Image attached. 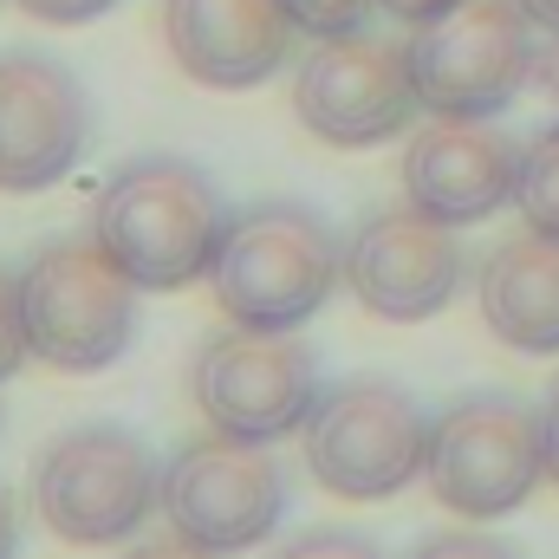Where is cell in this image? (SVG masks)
I'll list each match as a JSON object with an SVG mask.
<instances>
[{
  "instance_id": "cell-1",
  "label": "cell",
  "mask_w": 559,
  "mask_h": 559,
  "mask_svg": "<svg viewBox=\"0 0 559 559\" xmlns=\"http://www.w3.org/2000/svg\"><path fill=\"white\" fill-rule=\"evenodd\" d=\"M222 189L182 156H138L124 163L92 202V241L138 293H182L215 274L228 241Z\"/></svg>"
},
{
  "instance_id": "cell-2",
  "label": "cell",
  "mask_w": 559,
  "mask_h": 559,
  "mask_svg": "<svg viewBox=\"0 0 559 559\" xmlns=\"http://www.w3.org/2000/svg\"><path fill=\"white\" fill-rule=\"evenodd\" d=\"M345 280V248L299 202H254L228 222L215 254V306L248 332H299Z\"/></svg>"
},
{
  "instance_id": "cell-3",
  "label": "cell",
  "mask_w": 559,
  "mask_h": 559,
  "mask_svg": "<svg viewBox=\"0 0 559 559\" xmlns=\"http://www.w3.org/2000/svg\"><path fill=\"white\" fill-rule=\"evenodd\" d=\"M163 508V468L131 429L79 423L33 462V514L66 547H118Z\"/></svg>"
},
{
  "instance_id": "cell-4",
  "label": "cell",
  "mask_w": 559,
  "mask_h": 559,
  "mask_svg": "<svg viewBox=\"0 0 559 559\" xmlns=\"http://www.w3.org/2000/svg\"><path fill=\"white\" fill-rule=\"evenodd\" d=\"M423 481L462 521H501L547 481V411L521 397H462L429 423Z\"/></svg>"
},
{
  "instance_id": "cell-5",
  "label": "cell",
  "mask_w": 559,
  "mask_h": 559,
  "mask_svg": "<svg viewBox=\"0 0 559 559\" xmlns=\"http://www.w3.org/2000/svg\"><path fill=\"white\" fill-rule=\"evenodd\" d=\"M20 299H26L33 358L52 371H72V378L105 371L138 338V286L105 261L92 235L39 248L20 274Z\"/></svg>"
},
{
  "instance_id": "cell-6",
  "label": "cell",
  "mask_w": 559,
  "mask_h": 559,
  "mask_svg": "<svg viewBox=\"0 0 559 559\" xmlns=\"http://www.w3.org/2000/svg\"><path fill=\"white\" fill-rule=\"evenodd\" d=\"M306 468L325 495L338 501H391L411 488L429 455V417L411 404V391L384 378H352L332 384L299 429Z\"/></svg>"
},
{
  "instance_id": "cell-7",
  "label": "cell",
  "mask_w": 559,
  "mask_h": 559,
  "mask_svg": "<svg viewBox=\"0 0 559 559\" xmlns=\"http://www.w3.org/2000/svg\"><path fill=\"white\" fill-rule=\"evenodd\" d=\"M534 20L521 0H462L411 33L423 118H501L534 79Z\"/></svg>"
},
{
  "instance_id": "cell-8",
  "label": "cell",
  "mask_w": 559,
  "mask_h": 559,
  "mask_svg": "<svg viewBox=\"0 0 559 559\" xmlns=\"http://www.w3.org/2000/svg\"><path fill=\"white\" fill-rule=\"evenodd\" d=\"M189 397L215 436L235 442H280L293 429H306L312 404L325 397L319 384V358L293 338V332H248L228 325L215 332L195 365H189Z\"/></svg>"
},
{
  "instance_id": "cell-9",
  "label": "cell",
  "mask_w": 559,
  "mask_h": 559,
  "mask_svg": "<svg viewBox=\"0 0 559 559\" xmlns=\"http://www.w3.org/2000/svg\"><path fill=\"white\" fill-rule=\"evenodd\" d=\"M286 468L267 455V442H235V436H202L176 449L163 468V521L176 540L228 559L261 547L286 514Z\"/></svg>"
},
{
  "instance_id": "cell-10",
  "label": "cell",
  "mask_w": 559,
  "mask_h": 559,
  "mask_svg": "<svg viewBox=\"0 0 559 559\" xmlns=\"http://www.w3.org/2000/svg\"><path fill=\"white\" fill-rule=\"evenodd\" d=\"M423 111L411 46H391L378 33L312 39V52L293 72V118L332 150H378L404 138Z\"/></svg>"
},
{
  "instance_id": "cell-11",
  "label": "cell",
  "mask_w": 559,
  "mask_h": 559,
  "mask_svg": "<svg viewBox=\"0 0 559 559\" xmlns=\"http://www.w3.org/2000/svg\"><path fill=\"white\" fill-rule=\"evenodd\" d=\"M462 274H468V254H462L455 228L429 222L411 202L358 222V235L345 241V286H352V299L371 319H391V325L436 319L455 299Z\"/></svg>"
},
{
  "instance_id": "cell-12",
  "label": "cell",
  "mask_w": 559,
  "mask_h": 559,
  "mask_svg": "<svg viewBox=\"0 0 559 559\" xmlns=\"http://www.w3.org/2000/svg\"><path fill=\"white\" fill-rule=\"evenodd\" d=\"M92 143L85 85L46 52L0 59V195H39L79 169Z\"/></svg>"
},
{
  "instance_id": "cell-13",
  "label": "cell",
  "mask_w": 559,
  "mask_h": 559,
  "mask_svg": "<svg viewBox=\"0 0 559 559\" xmlns=\"http://www.w3.org/2000/svg\"><path fill=\"white\" fill-rule=\"evenodd\" d=\"M527 143L495 118H429L404 150V202L442 228L488 222L521 189Z\"/></svg>"
},
{
  "instance_id": "cell-14",
  "label": "cell",
  "mask_w": 559,
  "mask_h": 559,
  "mask_svg": "<svg viewBox=\"0 0 559 559\" xmlns=\"http://www.w3.org/2000/svg\"><path fill=\"white\" fill-rule=\"evenodd\" d=\"M293 20L280 0H163V46L182 79L209 92H254L293 52Z\"/></svg>"
},
{
  "instance_id": "cell-15",
  "label": "cell",
  "mask_w": 559,
  "mask_h": 559,
  "mask_svg": "<svg viewBox=\"0 0 559 559\" xmlns=\"http://www.w3.org/2000/svg\"><path fill=\"white\" fill-rule=\"evenodd\" d=\"M481 325L527 358H559V241L547 235H514L488 254L481 267Z\"/></svg>"
},
{
  "instance_id": "cell-16",
  "label": "cell",
  "mask_w": 559,
  "mask_h": 559,
  "mask_svg": "<svg viewBox=\"0 0 559 559\" xmlns=\"http://www.w3.org/2000/svg\"><path fill=\"white\" fill-rule=\"evenodd\" d=\"M514 209L534 235L559 241V124H547L540 138L527 143V163H521V189H514Z\"/></svg>"
},
{
  "instance_id": "cell-17",
  "label": "cell",
  "mask_w": 559,
  "mask_h": 559,
  "mask_svg": "<svg viewBox=\"0 0 559 559\" xmlns=\"http://www.w3.org/2000/svg\"><path fill=\"white\" fill-rule=\"evenodd\" d=\"M280 7H286V20H293L306 39H345V33L365 26V13H371L378 0H280Z\"/></svg>"
},
{
  "instance_id": "cell-18",
  "label": "cell",
  "mask_w": 559,
  "mask_h": 559,
  "mask_svg": "<svg viewBox=\"0 0 559 559\" xmlns=\"http://www.w3.org/2000/svg\"><path fill=\"white\" fill-rule=\"evenodd\" d=\"M26 358H33V338H26V299H20V274H7V267H0V378H13Z\"/></svg>"
},
{
  "instance_id": "cell-19",
  "label": "cell",
  "mask_w": 559,
  "mask_h": 559,
  "mask_svg": "<svg viewBox=\"0 0 559 559\" xmlns=\"http://www.w3.org/2000/svg\"><path fill=\"white\" fill-rule=\"evenodd\" d=\"M411 559H521L501 534H475V527H455V534H436L423 540Z\"/></svg>"
},
{
  "instance_id": "cell-20",
  "label": "cell",
  "mask_w": 559,
  "mask_h": 559,
  "mask_svg": "<svg viewBox=\"0 0 559 559\" xmlns=\"http://www.w3.org/2000/svg\"><path fill=\"white\" fill-rule=\"evenodd\" d=\"M274 559H384L365 534H299V540H286Z\"/></svg>"
},
{
  "instance_id": "cell-21",
  "label": "cell",
  "mask_w": 559,
  "mask_h": 559,
  "mask_svg": "<svg viewBox=\"0 0 559 559\" xmlns=\"http://www.w3.org/2000/svg\"><path fill=\"white\" fill-rule=\"evenodd\" d=\"M13 7L33 13V20H46V26H85V20L111 13L118 0H13Z\"/></svg>"
},
{
  "instance_id": "cell-22",
  "label": "cell",
  "mask_w": 559,
  "mask_h": 559,
  "mask_svg": "<svg viewBox=\"0 0 559 559\" xmlns=\"http://www.w3.org/2000/svg\"><path fill=\"white\" fill-rule=\"evenodd\" d=\"M391 20H404V26H429V20H442L449 7H462V0H378Z\"/></svg>"
},
{
  "instance_id": "cell-23",
  "label": "cell",
  "mask_w": 559,
  "mask_h": 559,
  "mask_svg": "<svg viewBox=\"0 0 559 559\" xmlns=\"http://www.w3.org/2000/svg\"><path fill=\"white\" fill-rule=\"evenodd\" d=\"M124 559H215V554H202V547H189V540H150V547H131Z\"/></svg>"
},
{
  "instance_id": "cell-24",
  "label": "cell",
  "mask_w": 559,
  "mask_h": 559,
  "mask_svg": "<svg viewBox=\"0 0 559 559\" xmlns=\"http://www.w3.org/2000/svg\"><path fill=\"white\" fill-rule=\"evenodd\" d=\"M534 85H540V92H547V98L559 105V39L547 46V52H540V59H534Z\"/></svg>"
},
{
  "instance_id": "cell-25",
  "label": "cell",
  "mask_w": 559,
  "mask_h": 559,
  "mask_svg": "<svg viewBox=\"0 0 559 559\" xmlns=\"http://www.w3.org/2000/svg\"><path fill=\"white\" fill-rule=\"evenodd\" d=\"M547 481L559 488V391H554V404H547Z\"/></svg>"
},
{
  "instance_id": "cell-26",
  "label": "cell",
  "mask_w": 559,
  "mask_h": 559,
  "mask_svg": "<svg viewBox=\"0 0 559 559\" xmlns=\"http://www.w3.org/2000/svg\"><path fill=\"white\" fill-rule=\"evenodd\" d=\"M521 7H527V20H534L547 39H559V0H521Z\"/></svg>"
},
{
  "instance_id": "cell-27",
  "label": "cell",
  "mask_w": 559,
  "mask_h": 559,
  "mask_svg": "<svg viewBox=\"0 0 559 559\" xmlns=\"http://www.w3.org/2000/svg\"><path fill=\"white\" fill-rule=\"evenodd\" d=\"M13 547H20V521H13V501L0 488V559H13Z\"/></svg>"
}]
</instances>
